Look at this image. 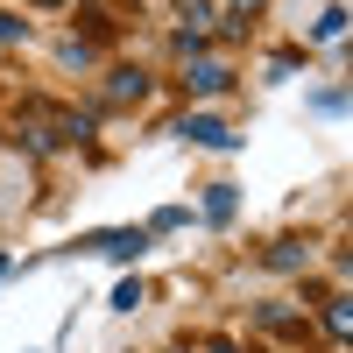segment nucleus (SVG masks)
Segmentation results:
<instances>
[{"label":"nucleus","instance_id":"f257e3e1","mask_svg":"<svg viewBox=\"0 0 353 353\" xmlns=\"http://www.w3.org/2000/svg\"><path fill=\"white\" fill-rule=\"evenodd\" d=\"M184 134H191V141H205V149H233V134H226V128L212 121V113H198V121H191Z\"/></svg>","mask_w":353,"mask_h":353},{"label":"nucleus","instance_id":"f03ea898","mask_svg":"<svg viewBox=\"0 0 353 353\" xmlns=\"http://www.w3.org/2000/svg\"><path fill=\"white\" fill-rule=\"evenodd\" d=\"M106 92H113V99H141V92H149V78H141V71H113Z\"/></svg>","mask_w":353,"mask_h":353},{"label":"nucleus","instance_id":"7ed1b4c3","mask_svg":"<svg viewBox=\"0 0 353 353\" xmlns=\"http://www.w3.org/2000/svg\"><path fill=\"white\" fill-rule=\"evenodd\" d=\"M191 85L198 92H226V64H191Z\"/></svg>","mask_w":353,"mask_h":353},{"label":"nucleus","instance_id":"20e7f679","mask_svg":"<svg viewBox=\"0 0 353 353\" xmlns=\"http://www.w3.org/2000/svg\"><path fill=\"white\" fill-rule=\"evenodd\" d=\"M205 212H212V226L233 219V184H212V198H205Z\"/></svg>","mask_w":353,"mask_h":353},{"label":"nucleus","instance_id":"39448f33","mask_svg":"<svg viewBox=\"0 0 353 353\" xmlns=\"http://www.w3.org/2000/svg\"><path fill=\"white\" fill-rule=\"evenodd\" d=\"M99 254H121V261H128V254H141V233H106Z\"/></svg>","mask_w":353,"mask_h":353}]
</instances>
